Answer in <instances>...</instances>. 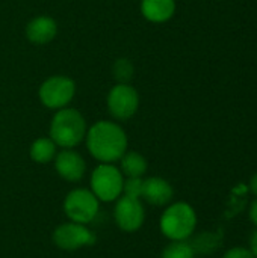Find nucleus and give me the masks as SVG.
Returning <instances> with one entry per match:
<instances>
[{"instance_id":"nucleus-8","label":"nucleus","mask_w":257,"mask_h":258,"mask_svg":"<svg viewBox=\"0 0 257 258\" xmlns=\"http://www.w3.org/2000/svg\"><path fill=\"white\" fill-rule=\"evenodd\" d=\"M106 106L114 119L127 121L133 118L139 109V94L129 83H117L108 92Z\"/></svg>"},{"instance_id":"nucleus-11","label":"nucleus","mask_w":257,"mask_h":258,"mask_svg":"<svg viewBox=\"0 0 257 258\" xmlns=\"http://www.w3.org/2000/svg\"><path fill=\"white\" fill-rule=\"evenodd\" d=\"M173 197H174V189L168 180L158 175L144 178L142 195H141V200L144 203L155 207H164L173 201Z\"/></svg>"},{"instance_id":"nucleus-7","label":"nucleus","mask_w":257,"mask_h":258,"mask_svg":"<svg viewBox=\"0 0 257 258\" xmlns=\"http://www.w3.org/2000/svg\"><path fill=\"white\" fill-rule=\"evenodd\" d=\"M52 240L55 246L59 248L61 251L74 252L82 248L92 246L97 237H95V233L88 225L68 221V222L59 224L55 228L52 234Z\"/></svg>"},{"instance_id":"nucleus-9","label":"nucleus","mask_w":257,"mask_h":258,"mask_svg":"<svg viewBox=\"0 0 257 258\" xmlns=\"http://www.w3.org/2000/svg\"><path fill=\"white\" fill-rule=\"evenodd\" d=\"M114 221L117 227L124 233H136L145 222L144 201L139 198H129L121 195L115 201Z\"/></svg>"},{"instance_id":"nucleus-3","label":"nucleus","mask_w":257,"mask_h":258,"mask_svg":"<svg viewBox=\"0 0 257 258\" xmlns=\"http://www.w3.org/2000/svg\"><path fill=\"white\" fill-rule=\"evenodd\" d=\"M197 227V213L192 206L183 201L170 203L161 215V233L170 242L189 240Z\"/></svg>"},{"instance_id":"nucleus-21","label":"nucleus","mask_w":257,"mask_h":258,"mask_svg":"<svg viewBox=\"0 0 257 258\" xmlns=\"http://www.w3.org/2000/svg\"><path fill=\"white\" fill-rule=\"evenodd\" d=\"M250 221L254 224V227L257 228V200H254L250 206Z\"/></svg>"},{"instance_id":"nucleus-10","label":"nucleus","mask_w":257,"mask_h":258,"mask_svg":"<svg viewBox=\"0 0 257 258\" xmlns=\"http://www.w3.org/2000/svg\"><path fill=\"white\" fill-rule=\"evenodd\" d=\"M53 162L56 174L68 183H77L83 180L86 174V162L74 148H62L58 151Z\"/></svg>"},{"instance_id":"nucleus-6","label":"nucleus","mask_w":257,"mask_h":258,"mask_svg":"<svg viewBox=\"0 0 257 258\" xmlns=\"http://www.w3.org/2000/svg\"><path fill=\"white\" fill-rule=\"evenodd\" d=\"M76 95V82L62 74L47 77L38 89V98L41 104L50 110H59L68 107Z\"/></svg>"},{"instance_id":"nucleus-23","label":"nucleus","mask_w":257,"mask_h":258,"mask_svg":"<svg viewBox=\"0 0 257 258\" xmlns=\"http://www.w3.org/2000/svg\"><path fill=\"white\" fill-rule=\"evenodd\" d=\"M250 190H251V194L257 198V174H254L251 177V180H250Z\"/></svg>"},{"instance_id":"nucleus-4","label":"nucleus","mask_w":257,"mask_h":258,"mask_svg":"<svg viewBox=\"0 0 257 258\" xmlns=\"http://www.w3.org/2000/svg\"><path fill=\"white\" fill-rule=\"evenodd\" d=\"M124 175L115 163H98L89 177V189L100 203H115L123 195Z\"/></svg>"},{"instance_id":"nucleus-12","label":"nucleus","mask_w":257,"mask_h":258,"mask_svg":"<svg viewBox=\"0 0 257 258\" xmlns=\"http://www.w3.org/2000/svg\"><path fill=\"white\" fill-rule=\"evenodd\" d=\"M58 35V23L50 15L33 17L26 24V38L35 45L52 42Z\"/></svg>"},{"instance_id":"nucleus-14","label":"nucleus","mask_w":257,"mask_h":258,"mask_svg":"<svg viewBox=\"0 0 257 258\" xmlns=\"http://www.w3.org/2000/svg\"><path fill=\"white\" fill-rule=\"evenodd\" d=\"M120 162V171L123 172L124 178H144L148 169L147 159L138 151H126Z\"/></svg>"},{"instance_id":"nucleus-13","label":"nucleus","mask_w":257,"mask_h":258,"mask_svg":"<svg viewBox=\"0 0 257 258\" xmlns=\"http://www.w3.org/2000/svg\"><path fill=\"white\" fill-rule=\"evenodd\" d=\"M141 14L142 17L155 24L167 23L176 14L174 0H141Z\"/></svg>"},{"instance_id":"nucleus-15","label":"nucleus","mask_w":257,"mask_h":258,"mask_svg":"<svg viewBox=\"0 0 257 258\" xmlns=\"http://www.w3.org/2000/svg\"><path fill=\"white\" fill-rule=\"evenodd\" d=\"M58 154V145L50 139V136H42L35 139L29 148V157L38 165H47L55 160Z\"/></svg>"},{"instance_id":"nucleus-19","label":"nucleus","mask_w":257,"mask_h":258,"mask_svg":"<svg viewBox=\"0 0 257 258\" xmlns=\"http://www.w3.org/2000/svg\"><path fill=\"white\" fill-rule=\"evenodd\" d=\"M142 181L144 178H124L123 195L129 198H139L142 195Z\"/></svg>"},{"instance_id":"nucleus-1","label":"nucleus","mask_w":257,"mask_h":258,"mask_svg":"<svg viewBox=\"0 0 257 258\" xmlns=\"http://www.w3.org/2000/svg\"><path fill=\"white\" fill-rule=\"evenodd\" d=\"M85 142L91 157L98 163H117L129 147L124 128L118 122L108 119L97 121L88 127Z\"/></svg>"},{"instance_id":"nucleus-20","label":"nucleus","mask_w":257,"mask_h":258,"mask_svg":"<svg viewBox=\"0 0 257 258\" xmlns=\"http://www.w3.org/2000/svg\"><path fill=\"white\" fill-rule=\"evenodd\" d=\"M223 258H254L250 248H244V246H233L229 251H226V254Z\"/></svg>"},{"instance_id":"nucleus-16","label":"nucleus","mask_w":257,"mask_h":258,"mask_svg":"<svg viewBox=\"0 0 257 258\" xmlns=\"http://www.w3.org/2000/svg\"><path fill=\"white\" fill-rule=\"evenodd\" d=\"M195 251L188 240L170 242L161 252L159 258H195Z\"/></svg>"},{"instance_id":"nucleus-17","label":"nucleus","mask_w":257,"mask_h":258,"mask_svg":"<svg viewBox=\"0 0 257 258\" xmlns=\"http://www.w3.org/2000/svg\"><path fill=\"white\" fill-rule=\"evenodd\" d=\"M195 254H212L220 246V239L214 233H201L195 237L194 242H189Z\"/></svg>"},{"instance_id":"nucleus-22","label":"nucleus","mask_w":257,"mask_h":258,"mask_svg":"<svg viewBox=\"0 0 257 258\" xmlns=\"http://www.w3.org/2000/svg\"><path fill=\"white\" fill-rule=\"evenodd\" d=\"M250 251H251L253 257L257 258V230L250 237Z\"/></svg>"},{"instance_id":"nucleus-18","label":"nucleus","mask_w":257,"mask_h":258,"mask_svg":"<svg viewBox=\"0 0 257 258\" xmlns=\"http://www.w3.org/2000/svg\"><path fill=\"white\" fill-rule=\"evenodd\" d=\"M114 73L118 83H127L133 74V67L127 59H118L117 63L114 65Z\"/></svg>"},{"instance_id":"nucleus-2","label":"nucleus","mask_w":257,"mask_h":258,"mask_svg":"<svg viewBox=\"0 0 257 258\" xmlns=\"http://www.w3.org/2000/svg\"><path fill=\"white\" fill-rule=\"evenodd\" d=\"M88 132V124L85 116L74 107H64L55 112L48 136L50 139L62 148H76L85 141Z\"/></svg>"},{"instance_id":"nucleus-5","label":"nucleus","mask_w":257,"mask_h":258,"mask_svg":"<svg viewBox=\"0 0 257 258\" xmlns=\"http://www.w3.org/2000/svg\"><path fill=\"white\" fill-rule=\"evenodd\" d=\"M62 209L68 221L88 225L97 218L100 212V201L91 192V189L76 187L64 198Z\"/></svg>"}]
</instances>
